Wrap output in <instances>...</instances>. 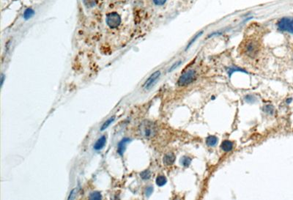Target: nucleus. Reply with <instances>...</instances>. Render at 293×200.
Returning a JSON list of instances; mask_svg holds the SVG:
<instances>
[{"mask_svg":"<svg viewBox=\"0 0 293 200\" xmlns=\"http://www.w3.org/2000/svg\"><path fill=\"white\" fill-rule=\"evenodd\" d=\"M139 131L141 135L143 137L149 138L155 136L156 132H157V128H156L155 125L153 122L145 120L140 124Z\"/></svg>","mask_w":293,"mask_h":200,"instance_id":"1","label":"nucleus"},{"mask_svg":"<svg viewBox=\"0 0 293 200\" xmlns=\"http://www.w3.org/2000/svg\"><path fill=\"white\" fill-rule=\"evenodd\" d=\"M243 51L247 56L254 58L259 51V44L256 40H248L244 43Z\"/></svg>","mask_w":293,"mask_h":200,"instance_id":"2","label":"nucleus"},{"mask_svg":"<svg viewBox=\"0 0 293 200\" xmlns=\"http://www.w3.org/2000/svg\"><path fill=\"white\" fill-rule=\"evenodd\" d=\"M197 79V73L194 70H188L185 71L177 80V84L180 87H185L192 84Z\"/></svg>","mask_w":293,"mask_h":200,"instance_id":"3","label":"nucleus"},{"mask_svg":"<svg viewBox=\"0 0 293 200\" xmlns=\"http://www.w3.org/2000/svg\"><path fill=\"white\" fill-rule=\"evenodd\" d=\"M121 20L120 15L117 12L108 13L106 15V23L111 30H116L120 26Z\"/></svg>","mask_w":293,"mask_h":200,"instance_id":"4","label":"nucleus"},{"mask_svg":"<svg viewBox=\"0 0 293 200\" xmlns=\"http://www.w3.org/2000/svg\"><path fill=\"white\" fill-rule=\"evenodd\" d=\"M277 26L279 30L293 34V18H282L278 21Z\"/></svg>","mask_w":293,"mask_h":200,"instance_id":"5","label":"nucleus"},{"mask_svg":"<svg viewBox=\"0 0 293 200\" xmlns=\"http://www.w3.org/2000/svg\"><path fill=\"white\" fill-rule=\"evenodd\" d=\"M160 74H161V73H160V70H156L155 72L152 73L144 83V85H143L144 89L148 90L150 89V88L153 87V86L155 84L156 82H157L158 79H159Z\"/></svg>","mask_w":293,"mask_h":200,"instance_id":"6","label":"nucleus"},{"mask_svg":"<svg viewBox=\"0 0 293 200\" xmlns=\"http://www.w3.org/2000/svg\"><path fill=\"white\" fill-rule=\"evenodd\" d=\"M175 159L176 157L175 154L172 153H168L164 156L163 162H164V164L165 166H171V165L174 164V163H175Z\"/></svg>","mask_w":293,"mask_h":200,"instance_id":"7","label":"nucleus"},{"mask_svg":"<svg viewBox=\"0 0 293 200\" xmlns=\"http://www.w3.org/2000/svg\"><path fill=\"white\" fill-rule=\"evenodd\" d=\"M130 141H131V138H122L120 142H119L118 146H117V153L119 155H123V153H125L126 144H128V143L130 142Z\"/></svg>","mask_w":293,"mask_h":200,"instance_id":"8","label":"nucleus"},{"mask_svg":"<svg viewBox=\"0 0 293 200\" xmlns=\"http://www.w3.org/2000/svg\"><path fill=\"white\" fill-rule=\"evenodd\" d=\"M106 143V136H102L95 143L93 148L97 151L100 150V149H102L104 147Z\"/></svg>","mask_w":293,"mask_h":200,"instance_id":"9","label":"nucleus"},{"mask_svg":"<svg viewBox=\"0 0 293 200\" xmlns=\"http://www.w3.org/2000/svg\"><path fill=\"white\" fill-rule=\"evenodd\" d=\"M233 147H234V144H233V142H232V141H230V140L224 141L221 144V149L224 152H226V153L232 151Z\"/></svg>","mask_w":293,"mask_h":200,"instance_id":"10","label":"nucleus"},{"mask_svg":"<svg viewBox=\"0 0 293 200\" xmlns=\"http://www.w3.org/2000/svg\"><path fill=\"white\" fill-rule=\"evenodd\" d=\"M219 142V138L215 136H209L206 138V144L208 147H213L216 146Z\"/></svg>","mask_w":293,"mask_h":200,"instance_id":"11","label":"nucleus"},{"mask_svg":"<svg viewBox=\"0 0 293 200\" xmlns=\"http://www.w3.org/2000/svg\"><path fill=\"white\" fill-rule=\"evenodd\" d=\"M155 182L157 184L158 186L162 187L165 186L167 182V179L166 177H165L164 175H158L157 177H156L155 180Z\"/></svg>","mask_w":293,"mask_h":200,"instance_id":"12","label":"nucleus"},{"mask_svg":"<svg viewBox=\"0 0 293 200\" xmlns=\"http://www.w3.org/2000/svg\"><path fill=\"white\" fill-rule=\"evenodd\" d=\"M191 163V158H189L188 156H186V155L182 156V157L181 158V159H180V164H181L182 166L184 167L189 166H190Z\"/></svg>","mask_w":293,"mask_h":200,"instance_id":"13","label":"nucleus"},{"mask_svg":"<svg viewBox=\"0 0 293 200\" xmlns=\"http://www.w3.org/2000/svg\"><path fill=\"white\" fill-rule=\"evenodd\" d=\"M115 120V116H111V117H110L109 119H108V120L106 121V122L103 123L102 126H101L100 127V131H104V130H106L107 128L110 125L112 124V123L114 122V121Z\"/></svg>","mask_w":293,"mask_h":200,"instance_id":"14","label":"nucleus"},{"mask_svg":"<svg viewBox=\"0 0 293 200\" xmlns=\"http://www.w3.org/2000/svg\"><path fill=\"white\" fill-rule=\"evenodd\" d=\"M140 177L142 180H147L151 177V172L149 170H144L140 173Z\"/></svg>","mask_w":293,"mask_h":200,"instance_id":"15","label":"nucleus"},{"mask_svg":"<svg viewBox=\"0 0 293 200\" xmlns=\"http://www.w3.org/2000/svg\"><path fill=\"white\" fill-rule=\"evenodd\" d=\"M34 13H35L34 10H33L32 8L26 9V10H25V12H24V19H31V18L33 16V15H34Z\"/></svg>","mask_w":293,"mask_h":200,"instance_id":"16","label":"nucleus"},{"mask_svg":"<svg viewBox=\"0 0 293 200\" xmlns=\"http://www.w3.org/2000/svg\"><path fill=\"white\" fill-rule=\"evenodd\" d=\"M90 199L93 200H98L102 199V196H101L100 192L98 191H95V192L90 193Z\"/></svg>","mask_w":293,"mask_h":200,"instance_id":"17","label":"nucleus"},{"mask_svg":"<svg viewBox=\"0 0 293 200\" xmlns=\"http://www.w3.org/2000/svg\"><path fill=\"white\" fill-rule=\"evenodd\" d=\"M263 111H265V113L269 114L271 115V114H274V107L272 105H266L263 108Z\"/></svg>","mask_w":293,"mask_h":200,"instance_id":"18","label":"nucleus"},{"mask_svg":"<svg viewBox=\"0 0 293 200\" xmlns=\"http://www.w3.org/2000/svg\"><path fill=\"white\" fill-rule=\"evenodd\" d=\"M228 73H229V76H230V77L232 76L233 73H235V72H243V73H247V72H246L245 70H243V69H241V68H230V69H229L228 70Z\"/></svg>","mask_w":293,"mask_h":200,"instance_id":"19","label":"nucleus"},{"mask_svg":"<svg viewBox=\"0 0 293 200\" xmlns=\"http://www.w3.org/2000/svg\"><path fill=\"white\" fill-rule=\"evenodd\" d=\"M256 97L252 95H247L245 96V100L248 103H254L256 101Z\"/></svg>","mask_w":293,"mask_h":200,"instance_id":"20","label":"nucleus"},{"mask_svg":"<svg viewBox=\"0 0 293 200\" xmlns=\"http://www.w3.org/2000/svg\"><path fill=\"white\" fill-rule=\"evenodd\" d=\"M202 33H203V32H199V34H198V35H196V36H195L194 37H193V38L192 40H191V41H190V43H188V46H187V47H186V50H188V48H190V47H191V46H192V44H193V43H194V42H195L196 41H197V38H198V37H199L200 36V35H202Z\"/></svg>","mask_w":293,"mask_h":200,"instance_id":"21","label":"nucleus"},{"mask_svg":"<svg viewBox=\"0 0 293 200\" xmlns=\"http://www.w3.org/2000/svg\"><path fill=\"white\" fill-rule=\"evenodd\" d=\"M153 191H154V189H153V186L147 187L146 189H145V196H146L147 197H149V196L153 193Z\"/></svg>","mask_w":293,"mask_h":200,"instance_id":"22","label":"nucleus"},{"mask_svg":"<svg viewBox=\"0 0 293 200\" xmlns=\"http://www.w3.org/2000/svg\"><path fill=\"white\" fill-rule=\"evenodd\" d=\"M182 63V61L181 60H179V61H177V62H176L175 64H173L172 65H171V67L169 68V72H171V71H173L174 70H175L176 68H177L178 66H180V64Z\"/></svg>","mask_w":293,"mask_h":200,"instance_id":"23","label":"nucleus"},{"mask_svg":"<svg viewBox=\"0 0 293 200\" xmlns=\"http://www.w3.org/2000/svg\"><path fill=\"white\" fill-rule=\"evenodd\" d=\"M153 3L157 6H162L166 3V0H153Z\"/></svg>","mask_w":293,"mask_h":200,"instance_id":"24","label":"nucleus"},{"mask_svg":"<svg viewBox=\"0 0 293 200\" xmlns=\"http://www.w3.org/2000/svg\"><path fill=\"white\" fill-rule=\"evenodd\" d=\"M75 196H76V189H73V190L70 191L69 197H68V200L70 199H73L75 198Z\"/></svg>","mask_w":293,"mask_h":200,"instance_id":"25","label":"nucleus"},{"mask_svg":"<svg viewBox=\"0 0 293 200\" xmlns=\"http://www.w3.org/2000/svg\"><path fill=\"white\" fill-rule=\"evenodd\" d=\"M4 78H5V77H4V74H2V76H1V87H2V86H3Z\"/></svg>","mask_w":293,"mask_h":200,"instance_id":"26","label":"nucleus"},{"mask_svg":"<svg viewBox=\"0 0 293 200\" xmlns=\"http://www.w3.org/2000/svg\"><path fill=\"white\" fill-rule=\"evenodd\" d=\"M292 102V98H287V100H286V103H287V104H290V103H291Z\"/></svg>","mask_w":293,"mask_h":200,"instance_id":"27","label":"nucleus"}]
</instances>
